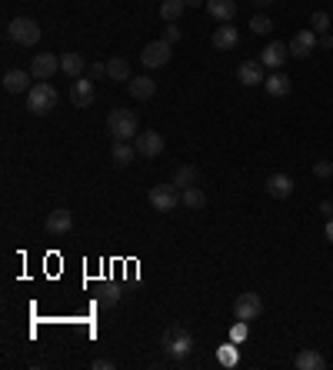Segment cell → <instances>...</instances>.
Segmentation results:
<instances>
[{"label": "cell", "instance_id": "18", "mask_svg": "<svg viewBox=\"0 0 333 370\" xmlns=\"http://www.w3.org/2000/svg\"><path fill=\"white\" fill-rule=\"evenodd\" d=\"M207 14L220 24H230L237 17V0H207Z\"/></svg>", "mask_w": 333, "mask_h": 370}, {"label": "cell", "instance_id": "39", "mask_svg": "<svg viewBox=\"0 0 333 370\" xmlns=\"http://www.w3.org/2000/svg\"><path fill=\"white\" fill-rule=\"evenodd\" d=\"M187 7H207V0H183Z\"/></svg>", "mask_w": 333, "mask_h": 370}, {"label": "cell", "instance_id": "27", "mask_svg": "<svg viewBox=\"0 0 333 370\" xmlns=\"http://www.w3.org/2000/svg\"><path fill=\"white\" fill-rule=\"evenodd\" d=\"M183 10H187V3H183V0H164V3H160V17H164L166 24H177Z\"/></svg>", "mask_w": 333, "mask_h": 370}, {"label": "cell", "instance_id": "4", "mask_svg": "<svg viewBox=\"0 0 333 370\" xmlns=\"http://www.w3.org/2000/svg\"><path fill=\"white\" fill-rule=\"evenodd\" d=\"M160 344H164V351L170 353V357H177V360H180V357H187V353L194 351V334H190L187 327L177 323V327H166L164 337H160Z\"/></svg>", "mask_w": 333, "mask_h": 370}, {"label": "cell", "instance_id": "10", "mask_svg": "<svg viewBox=\"0 0 333 370\" xmlns=\"http://www.w3.org/2000/svg\"><path fill=\"white\" fill-rule=\"evenodd\" d=\"M44 227H47L50 237H64L74 230V214H70L67 207H57V210L47 214V224H44Z\"/></svg>", "mask_w": 333, "mask_h": 370}, {"label": "cell", "instance_id": "21", "mask_svg": "<svg viewBox=\"0 0 333 370\" xmlns=\"http://www.w3.org/2000/svg\"><path fill=\"white\" fill-rule=\"evenodd\" d=\"M133 157H137V147H130L127 140H114V147H110V160H114L117 167H130Z\"/></svg>", "mask_w": 333, "mask_h": 370}, {"label": "cell", "instance_id": "32", "mask_svg": "<svg viewBox=\"0 0 333 370\" xmlns=\"http://www.w3.org/2000/svg\"><path fill=\"white\" fill-rule=\"evenodd\" d=\"M180 37H183L180 24H166V27H164V40H166V44H177Z\"/></svg>", "mask_w": 333, "mask_h": 370}, {"label": "cell", "instance_id": "24", "mask_svg": "<svg viewBox=\"0 0 333 370\" xmlns=\"http://www.w3.org/2000/svg\"><path fill=\"white\" fill-rule=\"evenodd\" d=\"M293 364H297V370H323L327 367L323 353H316V351H300Z\"/></svg>", "mask_w": 333, "mask_h": 370}, {"label": "cell", "instance_id": "40", "mask_svg": "<svg viewBox=\"0 0 333 370\" xmlns=\"http://www.w3.org/2000/svg\"><path fill=\"white\" fill-rule=\"evenodd\" d=\"M327 240H330V244H333V217L327 220Z\"/></svg>", "mask_w": 333, "mask_h": 370}, {"label": "cell", "instance_id": "17", "mask_svg": "<svg viewBox=\"0 0 333 370\" xmlns=\"http://www.w3.org/2000/svg\"><path fill=\"white\" fill-rule=\"evenodd\" d=\"M287 53H290V47H287L283 40H273V44H266V47H264V53H260V64L277 70L283 60H287Z\"/></svg>", "mask_w": 333, "mask_h": 370}, {"label": "cell", "instance_id": "31", "mask_svg": "<svg viewBox=\"0 0 333 370\" xmlns=\"http://www.w3.org/2000/svg\"><path fill=\"white\" fill-rule=\"evenodd\" d=\"M87 81H100V77H107V64H87V74H83Z\"/></svg>", "mask_w": 333, "mask_h": 370}, {"label": "cell", "instance_id": "38", "mask_svg": "<svg viewBox=\"0 0 333 370\" xmlns=\"http://www.w3.org/2000/svg\"><path fill=\"white\" fill-rule=\"evenodd\" d=\"M320 214H333V201H323V203H320Z\"/></svg>", "mask_w": 333, "mask_h": 370}, {"label": "cell", "instance_id": "35", "mask_svg": "<svg viewBox=\"0 0 333 370\" xmlns=\"http://www.w3.org/2000/svg\"><path fill=\"white\" fill-rule=\"evenodd\" d=\"M220 360H223V364H237V351H230V347H227V351L220 353Z\"/></svg>", "mask_w": 333, "mask_h": 370}, {"label": "cell", "instance_id": "34", "mask_svg": "<svg viewBox=\"0 0 333 370\" xmlns=\"http://www.w3.org/2000/svg\"><path fill=\"white\" fill-rule=\"evenodd\" d=\"M230 337L233 340H244V337H247V320H237V327L230 330Z\"/></svg>", "mask_w": 333, "mask_h": 370}, {"label": "cell", "instance_id": "8", "mask_svg": "<svg viewBox=\"0 0 333 370\" xmlns=\"http://www.w3.org/2000/svg\"><path fill=\"white\" fill-rule=\"evenodd\" d=\"M94 97H97V87H94V81H87V77H77V81H70V103L74 107H90L94 103Z\"/></svg>", "mask_w": 333, "mask_h": 370}, {"label": "cell", "instance_id": "25", "mask_svg": "<svg viewBox=\"0 0 333 370\" xmlns=\"http://www.w3.org/2000/svg\"><path fill=\"white\" fill-rule=\"evenodd\" d=\"M180 203L187 210H203L207 207V194L200 187H187V190H180Z\"/></svg>", "mask_w": 333, "mask_h": 370}, {"label": "cell", "instance_id": "36", "mask_svg": "<svg viewBox=\"0 0 333 370\" xmlns=\"http://www.w3.org/2000/svg\"><path fill=\"white\" fill-rule=\"evenodd\" d=\"M320 47H323V51H333V37L330 34H320Z\"/></svg>", "mask_w": 333, "mask_h": 370}, {"label": "cell", "instance_id": "23", "mask_svg": "<svg viewBox=\"0 0 333 370\" xmlns=\"http://www.w3.org/2000/svg\"><path fill=\"white\" fill-rule=\"evenodd\" d=\"M107 77H110L114 84H127V81H130V64H127L123 57L107 60Z\"/></svg>", "mask_w": 333, "mask_h": 370}, {"label": "cell", "instance_id": "13", "mask_svg": "<svg viewBox=\"0 0 333 370\" xmlns=\"http://www.w3.org/2000/svg\"><path fill=\"white\" fill-rule=\"evenodd\" d=\"M237 81H240L244 87H260L266 81L264 64H260V60H244V64L237 67Z\"/></svg>", "mask_w": 333, "mask_h": 370}, {"label": "cell", "instance_id": "16", "mask_svg": "<svg viewBox=\"0 0 333 370\" xmlns=\"http://www.w3.org/2000/svg\"><path fill=\"white\" fill-rule=\"evenodd\" d=\"M127 94H130L133 101H150L157 94V81L153 77H130L127 81Z\"/></svg>", "mask_w": 333, "mask_h": 370}, {"label": "cell", "instance_id": "29", "mask_svg": "<svg viewBox=\"0 0 333 370\" xmlns=\"http://www.w3.org/2000/svg\"><path fill=\"white\" fill-rule=\"evenodd\" d=\"M310 27H314L316 34H327V31H330V14H327V10H316L314 17H310Z\"/></svg>", "mask_w": 333, "mask_h": 370}, {"label": "cell", "instance_id": "33", "mask_svg": "<svg viewBox=\"0 0 333 370\" xmlns=\"http://www.w3.org/2000/svg\"><path fill=\"white\" fill-rule=\"evenodd\" d=\"M314 174L320 177V180H323V177H333V164H330V160H316Z\"/></svg>", "mask_w": 333, "mask_h": 370}, {"label": "cell", "instance_id": "2", "mask_svg": "<svg viewBox=\"0 0 333 370\" xmlns=\"http://www.w3.org/2000/svg\"><path fill=\"white\" fill-rule=\"evenodd\" d=\"M53 107H57V90H53L47 81H37V84L27 90V110L37 114V117H47Z\"/></svg>", "mask_w": 333, "mask_h": 370}, {"label": "cell", "instance_id": "30", "mask_svg": "<svg viewBox=\"0 0 333 370\" xmlns=\"http://www.w3.org/2000/svg\"><path fill=\"white\" fill-rule=\"evenodd\" d=\"M250 31H253V34H270V31H273V20L264 17V14H257V17L250 20Z\"/></svg>", "mask_w": 333, "mask_h": 370}, {"label": "cell", "instance_id": "3", "mask_svg": "<svg viewBox=\"0 0 333 370\" xmlns=\"http://www.w3.org/2000/svg\"><path fill=\"white\" fill-rule=\"evenodd\" d=\"M137 127H140V120H137V114L127 110V107L110 110V117H107V134L114 137V140H130V137H137Z\"/></svg>", "mask_w": 333, "mask_h": 370}, {"label": "cell", "instance_id": "9", "mask_svg": "<svg viewBox=\"0 0 333 370\" xmlns=\"http://www.w3.org/2000/svg\"><path fill=\"white\" fill-rule=\"evenodd\" d=\"M57 70H60V57H53V53H33V60H31L33 81H50Z\"/></svg>", "mask_w": 333, "mask_h": 370}, {"label": "cell", "instance_id": "41", "mask_svg": "<svg viewBox=\"0 0 333 370\" xmlns=\"http://www.w3.org/2000/svg\"><path fill=\"white\" fill-rule=\"evenodd\" d=\"M257 7H270V3H277V0H253Z\"/></svg>", "mask_w": 333, "mask_h": 370}, {"label": "cell", "instance_id": "1", "mask_svg": "<svg viewBox=\"0 0 333 370\" xmlns=\"http://www.w3.org/2000/svg\"><path fill=\"white\" fill-rule=\"evenodd\" d=\"M40 24L31 17H14L10 24H7V37L14 40L17 47H37L40 44Z\"/></svg>", "mask_w": 333, "mask_h": 370}, {"label": "cell", "instance_id": "22", "mask_svg": "<svg viewBox=\"0 0 333 370\" xmlns=\"http://www.w3.org/2000/svg\"><path fill=\"white\" fill-rule=\"evenodd\" d=\"M290 77H287V74H270V77H266L264 81V90L266 94H270V97H287V94H290Z\"/></svg>", "mask_w": 333, "mask_h": 370}, {"label": "cell", "instance_id": "14", "mask_svg": "<svg viewBox=\"0 0 333 370\" xmlns=\"http://www.w3.org/2000/svg\"><path fill=\"white\" fill-rule=\"evenodd\" d=\"M31 81H33L31 70H7V74H3V90H7V94H27L33 87Z\"/></svg>", "mask_w": 333, "mask_h": 370}, {"label": "cell", "instance_id": "5", "mask_svg": "<svg viewBox=\"0 0 333 370\" xmlns=\"http://www.w3.org/2000/svg\"><path fill=\"white\" fill-rule=\"evenodd\" d=\"M147 201L153 210H160V214H173L177 207H180V190H177V184H157L150 187Z\"/></svg>", "mask_w": 333, "mask_h": 370}, {"label": "cell", "instance_id": "11", "mask_svg": "<svg viewBox=\"0 0 333 370\" xmlns=\"http://www.w3.org/2000/svg\"><path fill=\"white\" fill-rule=\"evenodd\" d=\"M320 47V34L316 31H300V34H293V40H290V53L293 57H310V53Z\"/></svg>", "mask_w": 333, "mask_h": 370}, {"label": "cell", "instance_id": "37", "mask_svg": "<svg viewBox=\"0 0 333 370\" xmlns=\"http://www.w3.org/2000/svg\"><path fill=\"white\" fill-rule=\"evenodd\" d=\"M114 367V360H94V370H110Z\"/></svg>", "mask_w": 333, "mask_h": 370}, {"label": "cell", "instance_id": "26", "mask_svg": "<svg viewBox=\"0 0 333 370\" xmlns=\"http://www.w3.org/2000/svg\"><path fill=\"white\" fill-rule=\"evenodd\" d=\"M197 177H200V170L194 167V164H183V167H177V174H173V184L180 187V190H187V187H197Z\"/></svg>", "mask_w": 333, "mask_h": 370}, {"label": "cell", "instance_id": "20", "mask_svg": "<svg viewBox=\"0 0 333 370\" xmlns=\"http://www.w3.org/2000/svg\"><path fill=\"white\" fill-rule=\"evenodd\" d=\"M210 44H214L216 51H233L240 44V34H237V27H216Z\"/></svg>", "mask_w": 333, "mask_h": 370}, {"label": "cell", "instance_id": "12", "mask_svg": "<svg viewBox=\"0 0 333 370\" xmlns=\"http://www.w3.org/2000/svg\"><path fill=\"white\" fill-rule=\"evenodd\" d=\"M137 153L140 157H147V160H153V157H160L164 153V137L157 134V131H147V134H137Z\"/></svg>", "mask_w": 333, "mask_h": 370}, {"label": "cell", "instance_id": "15", "mask_svg": "<svg viewBox=\"0 0 333 370\" xmlns=\"http://www.w3.org/2000/svg\"><path fill=\"white\" fill-rule=\"evenodd\" d=\"M264 190L270 197H277V201H287L290 194H293V177H287V174H273V177H266Z\"/></svg>", "mask_w": 333, "mask_h": 370}, {"label": "cell", "instance_id": "28", "mask_svg": "<svg viewBox=\"0 0 333 370\" xmlns=\"http://www.w3.org/2000/svg\"><path fill=\"white\" fill-rule=\"evenodd\" d=\"M97 303H100V310H110V307H117V303H120V290H117L114 284H107L103 290H100Z\"/></svg>", "mask_w": 333, "mask_h": 370}, {"label": "cell", "instance_id": "6", "mask_svg": "<svg viewBox=\"0 0 333 370\" xmlns=\"http://www.w3.org/2000/svg\"><path fill=\"white\" fill-rule=\"evenodd\" d=\"M170 47L173 44H166L164 37L160 40H150L144 53H140V60H144V67H166L170 64Z\"/></svg>", "mask_w": 333, "mask_h": 370}, {"label": "cell", "instance_id": "19", "mask_svg": "<svg viewBox=\"0 0 333 370\" xmlns=\"http://www.w3.org/2000/svg\"><path fill=\"white\" fill-rule=\"evenodd\" d=\"M60 70H64L70 81L83 77V74H87V60H83V53H77V51L64 53V57H60Z\"/></svg>", "mask_w": 333, "mask_h": 370}, {"label": "cell", "instance_id": "7", "mask_svg": "<svg viewBox=\"0 0 333 370\" xmlns=\"http://www.w3.org/2000/svg\"><path fill=\"white\" fill-rule=\"evenodd\" d=\"M260 310H264V301H260V294H240L237 301H233V317L237 320H257L260 317Z\"/></svg>", "mask_w": 333, "mask_h": 370}]
</instances>
